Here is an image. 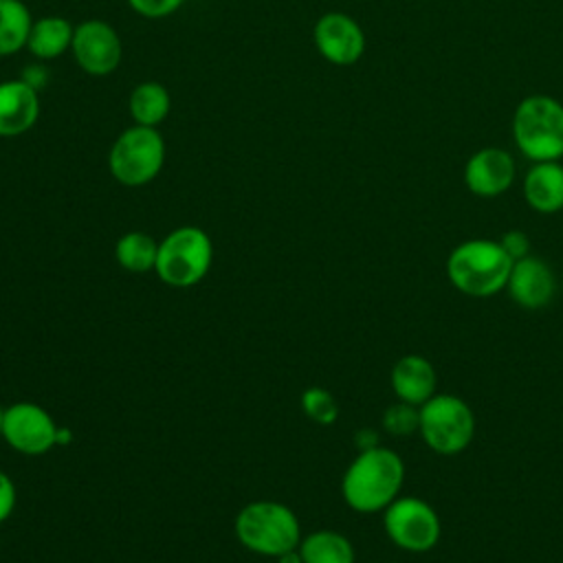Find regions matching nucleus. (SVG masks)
Returning <instances> with one entry per match:
<instances>
[{
  "instance_id": "nucleus-29",
  "label": "nucleus",
  "mask_w": 563,
  "mask_h": 563,
  "mask_svg": "<svg viewBox=\"0 0 563 563\" xmlns=\"http://www.w3.org/2000/svg\"><path fill=\"white\" fill-rule=\"evenodd\" d=\"M277 563H303V559H301V554H299V548L279 554V556H277Z\"/></svg>"
},
{
  "instance_id": "nucleus-30",
  "label": "nucleus",
  "mask_w": 563,
  "mask_h": 563,
  "mask_svg": "<svg viewBox=\"0 0 563 563\" xmlns=\"http://www.w3.org/2000/svg\"><path fill=\"white\" fill-rule=\"evenodd\" d=\"M4 411H7V409L0 407V433H2V424H4Z\"/></svg>"
},
{
  "instance_id": "nucleus-25",
  "label": "nucleus",
  "mask_w": 563,
  "mask_h": 563,
  "mask_svg": "<svg viewBox=\"0 0 563 563\" xmlns=\"http://www.w3.org/2000/svg\"><path fill=\"white\" fill-rule=\"evenodd\" d=\"M499 244L504 246V251L512 257V260H519V257H526L528 251H530V242H528V235L523 231H508L501 235Z\"/></svg>"
},
{
  "instance_id": "nucleus-11",
  "label": "nucleus",
  "mask_w": 563,
  "mask_h": 563,
  "mask_svg": "<svg viewBox=\"0 0 563 563\" xmlns=\"http://www.w3.org/2000/svg\"><path fill=\"white\" fill-rule=\"evenodd\" d=\"M312 40L319 55L334 66H350L365 53V33L361 24L343 11L323 13L312 29Z\"/></svg>"
},
{
  "instance_id": "nucleus-27",
  "label": "nucleus",
  "mask_w": 563,
  "mask_h": 563,
  "mask_svg": "<svg viewBox=\"0 0 563 563\" xmlns=\"http://www.w3.org/2000/svg\"><path fill=\"white\" fill-rule=\"evenodd\" d=\"M22 79H24L29 86H33L35 90H40V88L46 84V68H44V66H37V64H33V66L24 68V75H22Z\"/></svg>"
},
{
  "instance_id": "nucleus-9",
  "label": "nucleus",
  "mask_w": 563,
  "mask_h": 563,
  "mask_svg": "<svg viewBox=\"0 0 563 563\" xmlns=\"http://www.w3.org/2000/svg\"><path fill=\"white\" fill-rule=\"evenodd\" d=\"M70 53L84 73L92 77H106L119 68L123 46L112 24L90 18L75 26Z\"/></svg>"
},
{
  "instance_id": "nucleus-19",
  "label": "nucleus",
  "mask_w": 563,
  "mask_h": 563,
  "mask_svg": "<svg viewBox=\"0 0 563 563\" xmlns=\"http://www.w3.org/2000/svg\"><path fill=\"white\" fill-rule=\"evenodd\" d=\"M303 563H354V545L334 530H314L299 541Z\"/></svg>"
},
{
  "instance_id": "nucleus-17",
  "label": "nucleus",
  "mask_w": 563,
  "mask_h": 563,
  "mask_svg": "<svg viewBox=\"0 0 563 563\" xmlns=\"http://www.w3.org/2000/svg\"><path fill=\"white\" fill-rule=\"evenodd\" d=\"M75 26L62 18V15H44L40 20H33L26 51L37 62H51L70 51Z\"/></svg>"
},
{
  "instance_id": "nucleus-28",
  "label": "nucleus",
  "mask_w": 563,
  "mask_h": 563,
  "mask_svg": "<svg viewBox=\"0 0 563 563\" xmlns=\"http://www.w3.org/2000/svg\"><path fill=\"white\" fill-rule=\"evenodd\" d=\"M358 451H365V449H372V446H378V440H376V433H372L369 429H361L354 438Z\"/></svg>"
},
{
  "instance_id": "nucleus-8",
  "label": "nucleus",
  "mask_w": 563,
  "mask_h": 563,
  "mask_svg": "<svg viewBox=\"0 0 563 563\" xmlns=\"http://www.w3.org/2000/svg\"><path fill=\"white\" fill-rule=\"evenodd\" d=\"M387 537L402 550L427 552L440 541V517L420 497H396L383 515Z\"/></svg>"
},
{
  "instance_id": "nucleus-18",
  "label": "nucleus",
  "mask_w": 563,
  "mask_h": 563,
  "mask_svg": "<svg viewBox=\"0 0 563 563\" xmlns=\"http://www.w3.org/2000/svg\"><path fill=\"white\" fill-rule=\"evenodd\" d=\"M128 108H130V117L136 125L158 128L172 110V97H169V90L161 81L147 79L132 88Z\"/></svg>"
},
{
  "instance_id": "nucleus-15",
  "label": "nucleus",
  "mask_w": 563,
  "mask_h": 563,
  "mask_svg": "<svg viewBox=\"0 0 563 563\" xmlns=\"http://www.w3.org/2000/svg\"><path fill=\"white\" fill-rule=\"evenodd\" d=\"M391 389L398 400L409 405H424L435 394V369L420 354H407L396 361L391 369Z\"/></svg>"
},
{
  "instance_id": "nucleus-21",
  "label": "nucleus",
  "mask_w": 563,
  "mask_h": 563,
  "mask_svg": "<svg viewBox=\"0 0 563 563\" xmlns=\"http://www.w3.org/2000/svg\"><path fill=\"white\" fill-rule=\"evenodd\" d=\"M158 255V242L143 231H128L114 244V257L121 268L130 273L154 271Z\"/></svg>"
},
{
  "instance_id": "nucleus-14",
  "label": "nucleus",
  "mask_w": 563,
  "mask_h": 563,
  "mask_svg": "<svg viewBox=\"0 0 563 563\" xmlns=\"http://www.w3.org/2000/svg\"><path fill=\"white\" fill-rule=\"evenodd\" d=\"M40 117V90L20 79L0 81V136L29 132Z\"/></svg>"
},
{
  "instance_id": "nucleus-26",
  "label": "nucleus",
  "mask_w": 563,
  "mask_h": 563,
  "mask_svg": "<svg viewBox=\"0 0 563 563\" xmlns=\"http://www.w3.org/2000/svg\"><path fill=\"white\" fill-rule=\"evenodd\" d=\"M13 508H15V486H13V479L4 471H0V523L4 519H9Z\"/></svg>"
},
{
  "instance_id": "nucleus-13",
  "label": "nucleus",
  "mask_w": 563,
  "mask_h": 563,
  "mask_svg": "<svg viewBox=\"0 0 563 563\" xmlns=\"http://www.w3.org/2000/svg\"><path fill=\"white\" fill-rule=\"evenodd\" d=\"M506 288L515 303L526 310H539L552 301L556 279L543 260L528 253L526 257L515 260Z\"/></svg>"
},
{
  "instance_id": "nucleus-7",
  "label": "nucleus",
  "mask_w": 563,
  "mask_h": 563,
  "mask_svg": "<svg viewBox=\"0 0 563 563\" xmlns=\"http://www.w3.org/2000/svg\"><path fill=\"white\" fill-rule=\"evenodd\" d=\"M418 433L438 455L462 453L475 435V416L471 407L453 394H433L420 405Z\"/></svg>"
},
{
  "instance_id": "nucleus-4",
  "label": "nucleus",
  "mask_w": 563,
  "mask_h": 563,
  "mask_svg": "<svg viewBox=\"0 0 563 563\" xmlns=\"http://www.w3.org/2000/svg\"><path fill=\"white\" fill-rule=\"evenodd\" d=\"M512 139L532 163L563 158V103L548 95H530L512 114Z\"/></svg>"
},
{
  "instance_id": "nucleus-3",
  "label": "nucleus",
  "mask_w": 563,
  "mask_h": 563,
  "mask_svg": "<svg viewBox=\"0 0 563 563\" xmlns=\"http://www.w3.org/2000/svg\"><path fill=\"white\" fill-rule=\"evenodd\" d=\"M238 541L262 556H279L299 548L301 526L297 515L282 501H251L235 517Z\"/></svg>"
},
{
  "instance_id": "nucleus-12",
  "label": "nucleus",
  "mask_w": 563,
  "mask_h": 563,
  "mask_svg": "<svg viewBox=\"0 0 563 563\" xmlns=\"http://www.w3.org/2000/svg\"><path fill=\"white\" fill-rule=\"evenodd\" d=\"M515 180V161L501 147H482L464 165V183L479 198L504 194Z\"/></svg>"
},
{
  "instance_id": "nucleus-10",
  "label": "nucleus",
  "mask_w": 563,
  "mask_h": 563,
  "mask_svg": "<svg viewBox=\"0 0 563 563\" xmlns=\"http://www.w3.org/2000/svg\"><path fill=\"white\" fill-rule=\"evenodd\" d=\"M0 435L22 455H42L57 444L59 427L44 407L35 402H15L4 411Z\"/></svg>"
},
{
  "instance_id": "nucleus-6",
  "label": "nucleus",
  "mask_w": 563,
  "mask_h": 563,
  "mask_svg": "<svg viewBox=\"0 0 563 563\" xmlns=\"http://www.w3.org/2000/svg\"><path fill=\"white\" fill-rule=\"evenodd\" d=\"M213 244L200 227H178L158 242L156 275L174 288L198 284L211 268Z\"/></svg>"
},
{
  "instance_id": "nucleus-1",
  "label": "nucleus",
  "mask_w": 563,
  "mask_h": 563,
  "mask_svg": "<svg viewBox=\"0 0 563 563\" xmlns=\"http://www.w3.org/2000/svg\"><path fill=\"white\" fill-rule=\"evenodd\" d=\"M405 482V464L398 453L385 446L358 451L341 479L345 504L356 512L385 510L400 493Z\"/></svg>"
},
{
  "instance_id": "nucleus-20",
  "label": "nucleus",
  "mask_w": 563,
  "mask_h": 563,
  "mask_svg": "<svg viewBox=\"0 0 563 563\" xmlns=\"http://www.w3.org/2000/svg\"><path fill=\"white\" fill-rule=\"evenodd\" d=\"M33 15L22 0H0V57L26 48Z\"/></svg>"
},
{
  "instance_id": "nucleus-5",
  "label": "nucleus",
  "mask_w": 563,
  "mask_h": 563,
  "mask_svg": "<svg viewBox=\"0 0 563 563\" xmlns=\"http://www.w3.org/2000/svg\"><path fill=\"white\" fill-rule=\"evenodd\" d=\"M165 150V139L158 128L134 123L114 139L108 154V169L112 178L125 187L147 185L161 174Z\"/></svg>"
},
{
  "instance_id": "nucleus-22",
  "label": "nucleus",
  "mask_w": 563,
  "mask_h": 563,
  "mask_svg": "<svg viewBox=\"0 0 563 563\" xmlns=\"http://www.w3.org/2000/svg\"><path fill=\"white\" fill-rule=\"evenodd\" d=\"M301 409L310 420L319 424H332L339 418V405L334 396L323 387H308L301 394Z\"/></svg>"
},
{
  "instance_id": "nucleus-2",
  "label": "nucleus",
  "mask_w": 563,
  "mask_h": 563,
  "mask_svg": "<svg viewBox=\"0 0 563 563\" xmlns=\"http://www.w3.org/2000/svg\"><path fill=\"white\" fill-rule=\"evenodd\" d=\"M515 260L499 242L475 238L457 244L446 260L451 284L468 297H490L506 288Z\"/></svg>"
},
{
  "instance_id": "nucleus-23",
  "label": "nucleus",
  "mask_w": 563,
  "mask_h": 563,
  "mask_svg": "<svg viewBox=\"0 0 563 563\" xmlns=\"http://www.w3.org/2000/svg\"><path fill=\"white\" fill-rule=\"evenodd\" d=\"M420 427V409L409 402H396L383 413V429L391 435H411Z\"/></svg>"
},
{
  "instance_id": "nucleus-24",
  "label": "nucleus",
  "mask_w": 563,
  "mask_h": 563,
  "mask_svg": "<svg viewBox=\"0 0 563 563\" xmlns=\"http://www.w3.org/2000/svg\"><path fill=\"white\" fill-rule=\"evenodd\" d=\"M183 2L185 0H128L132 11H136L143 18H152V20L172 15L174 11H178L183 7Z\"/></svg>"
},
{
  "instance_id": "nucleus-16",
  "label": "nucleus",
  "mask_w": 563,
  "mask_h": 563,
  "mask_svg": "<svg viewBox=\"0 0 563 563\" xmlns=\"http://www.w3.org/2000/svg\"><path fill=\"white\" fill-rule=\"evenodd\" d=\"M523 198L539 213L563 209V165L559 161L534 163L523 178Z\"/></svg>"
}]
</instances>
